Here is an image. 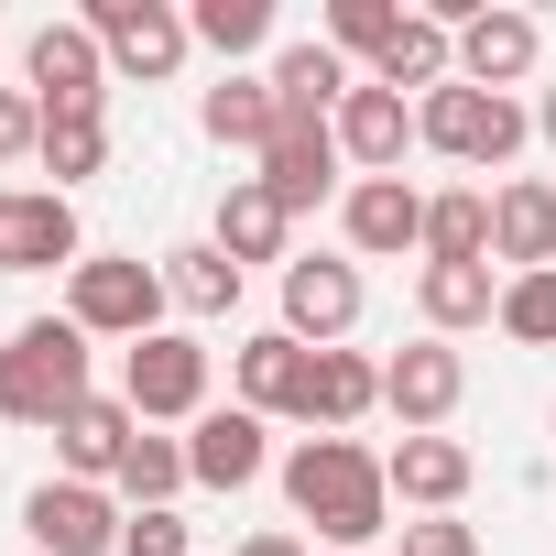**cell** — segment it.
<instances>
[{"label": "cell", "mask_w": 556, "mask_h": 556, "mask_svg": "<svg viewBox=\"0 0 556 556\" xmlns=\"http://www.w3.org/2000/svg\"><path fill=\"white\" fill-rule=\"evenodd\" d=\"M285 502H295L339 556H361L371 534H393V480H382V458H371L361 437H306V447L285 458Z\"/></svg>", "instance_id": "1"}, {"label": "cell", "mask_w": 556, "mask_h": 556, "mask_svg": "<svg viewBox=\"0 0 556 556\" xmlns=\"http://www.w3.org/2000/svg\"><path fill=\"white\" fill-rule=\"evenodd\" d=\"M88 404V328L77 317H23L0 339V415L12 426H66Z\"/></svg>", "instance_id": "2"}, {"label": "cell", "mask_w": 556, "mask_h": 556, "mask_svg": "<svg viewBox=\"0 0 556 556\" xmlns=\"http://www.w3.org/2000/svg\"><path fill=\"white\" fill-rule=\"evenodd\" d=\"M164 295H175V285H164L153 262H131V251H88V262L66 273V317H77L88 339H131V350L164 339Z\"/></svg>", "instance_id": "3"}, {"label": "cell", "mask_w": 556, "mask_h": 556, "mask_svg": "<svg viewBox=\"0 0 556 556\" xmlns=\"http://www.w3.org/2000/svg\"><path fill=\"white\" fill-rule=\"evenodd\" d=\"M415 131H426V142H437L447 164H513L534 121H523L513 99H491V88H469V77H447L437 99H415Z\"/></svg>", "instance_id": "4"}, {"label": "cell", "mask_w": 556, "mask_h": 556, "mask_svg": "<svg viewBox=\"0 0 556 556\" xmlns=\"http://www.w3.org/2000/svg\"><path fill=\"white\" fill-rule=\"evenodd\" d=\"M121 404H131L142 426H175V415L197 426V415H207V350H197V339H175V328H164V339H142V350L121 361Z\"/></svg>", "instance_id": "5"}, {"label": "cell", "mask_w": 556, "mask_h": 556, "mask_svg": "<svg viewBox=\"0 0 556 556\" xmlns=\"http://www.w3.org/2000/svg\"><path fill=\"white\" fill-rule=\"evenodd\" d=\"M88 34H99V55H110L121 77H175L186 45H197L175 0H88Z\"/></svg>", "instance_id": "6"}, {"label": "cell", "mask_w": 556, "mask_h": 556, "mask_svg": "<svg viewBox=\"0 0 556 556\" xmlns=\"http://www.w3.org/2000/svg\"><path fill=\"white\" fill-rule=\"evenodd\" d=\"M77 262L88 240L55 186H0V273H77Z\"/></svg>", "instance_id": "7"}, {"label": "cell", "mask_w": 556, "mask_h": 556, "mask_svg": "<svg viewBox=\"0 0 556 556\" xmlns=\"http://www.w3.org/2000/svg\"><path fill=\"white\" fill-rule=\"evenodd\" d=\"M121 502L99 491V480H45L34 502H23V534L45 545V556H121Z\"/></svg>", "instance_id": "8"}, {"label": "cell", "mask_w": 556, "mask_h": 556, "mask_svg": "<svg viewBox=\"0 0 556 556\" xmlns=\"http://www.w3.org/2000/svg\"><path fill=\"white\" fill-rule=\"evenodd\" d=\"M458 393H469V361H458L447 339H415V350L382 361V404L404 415V437H437V426L458 415Z\"/></svg>", "instance_id": "9"}, {"label": "cell", "mask_w": 556, "mask_h": 556, "mask_svg": "<svg viewBox=\"0 0 556 556\" xmlns=\"http://www.w3.org/2000/svg\"><path fill=\"white\" fill-rule=\"evenodd\" d=\"M99 77H110V55H99L88 23H45V34L23 45V88H34L45 110H99V99H110Z\"/></svg>", "instance_id": "10"}, {"label": "cell", "mask_w": 556, "mask_h": 556, "mask_svg": "<svg viewBox=\"0 0 556 556\" xmlns=\"http://www.w3.org/2000/svg\"><path fill=\"white\" fill-rule=\"evenodd\" d=\"M229 382H240V404L273 426V415H295L306 426V382H317V350L306 339H285V328H262V339H240L229 350Z\"/></svg>", "instance_id": "11"}, {"label": "cell", "mask_w": 556, "mask_h": 556, "mask_svg": "<svg viewBox=\"0 0 556 556\" xmlns=\"http://www.w3.org/2000/svg\"><path fill=\"white\" fill-rule=\"evenodd\" d=\"M534 55H545V23H534V12H513V0H491V12L458 34V77H469V88H491V99H513V88L534 77Z\"/></svg>", "instance_id": "12"}, {"label": "cell", "mask_w": 556, "mask_h": 556, "mask_svg": "<svg viewBox=\"0 0 556 556\" xmlns=\"http://www.w3.org/2000/svg\"><path fill=\"white\" fill-rule=\"evenodd\" d=\"M339 121H285V131H273V153H262V186H273V207H285V218H306L328 186H339Z\"/></svg>", "instance_id": "13"}, {"label": "cell", "mask_w": 556, "mask_h": 556, "mask_svg": "<svg viewBox=\"0 0 556 556\" xmlns=\"http://www.w3.org/2000/svg\"><path fill=\"white\" fill-rule=\"evenodd\" d=\"M350 328H361V273L350 262H285V339L339 350Z\"/></svg>", "instance_id": "14"}, {"label": "cell", "mask_w": 556, "mask_h": 556, "mask_svg": "<svg viewBox=\"0 0 556 556\" xmlns=\"http://www.w3.org/2000/svg\"><path fill=\"white\" fill-rule=\"evenodd\" d=\"M404 142H426V131H415V99H393V88L361 77V88L339 99V153H350L361 175H404Z\"/></svg>", "instance_id": "15"}, {"label": "cell", "mask_w": 556, "mask_h": 556, "mask_svg": "<svg viewBox=\"0 0 556 556\" xmlns=\"http://www.w3.org/2000/svg\"><path fill=\"white\" fill-rule=\"evenodd\" d=\"M339 218H350V251H371V262L426 251V197H415L404 175H361V186L339 197Z\"/></svg>", "instance_id": "16"}, {"label": "cell", "mask_w": 556, "mask_h": 556, "mask_svg": "<svg viewBox=\"0 0 556 556\" xmlns=\"http://www.w3.org/2000/svg\"><path fill=\"white\" fill-rule=\"evenodd\" d=\"M262 415L251 404H207L197 415V437H186V480H207V491H251L262 480Z\"/></svg>", "instance_id": "17"}, {"label": "cell", "mask_w": 556, "mask_h": 556, "mask_svg": "<svg viewBox=\"0 0 556 556\" xmlns=\"http://www.w3.org/2000/svg\"><path fill=\"white\" fill-rule=\"evenodd\" d=\"M491 262H513V273H556V186H534V175L491 186Z\"/></svg>", "instance_id": "18"}, {"label": "cell", "mask_w": 556, "mask_h": 556, "mask_svg": "<svg viewBox=\"0 0 556 556\" xmlns=\"http://www.w3.org/2000/svg\"><path fill=\"white\" fill-rule=\"evenodd\" d=\"M131 437H142V415H131L121 393H88V404L55 426V458H66V480H99V491H110V469H121Z\"/></svg>", "instance_id": "19"}, {"label": "cell", "mask_w": 556, "mask_h": 556, "mask_svg": "<svg viewBox=\"0 0 556 556\" xmlns=\"http://www.w3.org/2000/svg\"><path fill=\"white\" fill-rule=\"evenodd\" d=\"M426 339H458V328H502V285H491V262H426Z\"/></svg>", "instance_id": "20"}, {"label": "cell", "mask_w": 556, "mask_h": 556, "mask_svg": "<svg viewBox=\"0 0 556 556\" xmlns=\"http://www.w3.org/2000/svg\"><path fill=\"white\" fill-rule=\"evenodd\" d=\"M447 77H458V34H447L437 12H404V34L371 55V88H393V99H404V88H426V99H437Z\"/></svg>", "instance_id": "21"}, {"label": "cell", "mask_w": 556, "mask_h": 556, "mask_svg": "<svg viewBox=\"0 0 556 556\" xmlns=\"http://www.w3.org/2000/svg\"><path fill=\"white\" fill-rule=\"evenodd\" d=\"M382 480H393V502H415V513H458L469 447H458V437H404V447L382 458Z\"/></svg>", "instance_id": "22"}, {"label": "cell", "mask_w": 556, "mask_h": 556, "mask_svg": "<svg viewBox=\"0 0 556 556\" xmlns=\"http://www.w3.org/2000/svg\"><path fill=\"white\" fill-rule=\"evenodd\" d=\"M285 229H295V218L273 207V186H262V175H229V197H218V229H207V240L251 273V262H285Z\"/></svg>", "instance_id": "23"}, {"label": "cell", "mask_w": 556, "mask_h": 556, "mask_svg": "<svg viewBox=\"0 0 556 556\" xmlns=\"http://www.w3.org/2000/svg\"><path fill=\"white\" fill-rule=\"evenodd\" d=\"M350 88L361 77H350L339 45H285V55H273V99H285V121H339Z\"/></svg>", "instance_id": "24"}, {"label": "cell", "mask_w": 556, "mask_h": 556, "mask_svg": "<svg viewBox=\"0 0 556 556\" xmlns=\"http://www.w3.org/2000/svg\"><path fill=\"white\" fill-rule=\"evenodd\" d=\"M197 121H207V142H229V153H273L285 99H273V77H218V88L197 99Z\"/></svg>", "instance_id": "25"}, {"label": "cell", "mask_w": 556, "mask_h": 556, "mask_svg": "<svg viewBox=\"0 0 556 556\" xmlns=\"http://www.w3.org/2000/svg\"><path fill=\"white\" fill-rule=\"evenodd\" d=\"M371 404H382V371H371L361 350H317V382H306V426H317V437H350Z\"/></svg>", "instance_id": "26"}, {"label": "cell", "mask_w": 556, "mask_h": 556, "mask_svg": "<svg viewBox=\"0 0 556 556\" xmlns=\"http://www.w3.org/2000/svg\"><path fill=\"white\" fill-rule=\"evenodd\" d=\"M110 491H121V502H131V513H164V502H175V491H186V447H175V437H153V426H142V437H131V447H121V469H110Z\"/></svg>", "instance_id": "27"}, {"label": "cell", "mask_w": 556, "mask_h": 556, "mask_svg": "<svg viewBox=\"0 0 556 556\" xmlns=\"http://www.w3.org/2000/svg\"><path fill=\"white\" fill-rule=\"evenodd\" d=\"M186 34H197L218 66H240V55H262V45H273V0H197Z\"/></svg>", "instance_id": "28"}, {"label": "cell", "mask_w": 556, "mask_h": 556, "mask_svg": "<svg viewBox=\"0 0 556 556\" xmlns=\"http://www.w3.org/2000/svg\"><path fill=\"white\" fill-rule=\"evenodd\" d=\"M175 273H164V285H175V306H197V317H229L240 306V262L218 251V240H186V251H164Z\"/></svg>", "instance_id": "29"}, {"label": "cell", "mask_w": 556, "mask_h": 556, "mask_svg": "<svg viewBox=\"0 0 556 556\" xmlns=\"http://www.w3.org/2000/svg\"><path fill=\"white\" fill-rule=\"evenodd\" d=\"M99 164H110V121L99 110H45V175H55V197L77 175H99Z\"/></svg>", "instance_id": "30"}, {"label": "cell", "mask_w": 556, "mask_h": 556, "mask_svg": "<svg viewBox=\"0 0 556 556\" xmlns=\"http://www.w3.org/2000/svg\"><path fill=\"white\" fill-rule=\"evenodd\" d=\"M426 262H491V197H426Z\"/></svg>", "instance_id": "31"}, {"label": "cell", "mask_w": 556, "mask_h": 556, "mask_svg": "<svg viewBox=\"0 0 556 556\" xmlns=\"http://www.w3.org/2000/svg\"><path fill=\"white\" fill-rule=\"evenodd\" d=\"M502 339L556 350V273H513V285H502Z\"/></svg>", "instance_id": "32"}, {"label": "cell", "mask_w": 556, "mask_h": 556, "mask_svg": "<svg viewBox=\"0 0 556 556\" xmlns=\"http://www.w3.org/2000/svg\"><path fill=\"white\" fill-rule=\"evenodd\" d=\"M404 34V0H328V45L339 55H382Z\"/></svg>", "instance_id": "33"}, {"label": "cell", "mask_w": 556, "mask_h": 556, "mask_svg": "<svg viewBox=\"0 0 556 556\" xmlns=\"http://www.w3.org/2000/svg\"><path fill=\"white\" fill-rule=\"evenodd\" d=\"M121 556H197V523L164 502V513H131L121 523Z\"/></svg>", "instance_id": "34"}, {"label": "cell", "mask_w": 556, "mask_h": 556, "mask_svg": "<svg viewBox=\"0 0 556 556\" xmlns=\"http://www.w3.org/2000/svg\"><path fill=\"white\" fill-rule=\"evenodd\" d=\"M23 153H45V99L0 88V164H23Z\"/></svg>", "instance_id": "35"}, {"label": "cell", "mask_w": 556, "mask_h": 556, "mask_svg": "<svg viewBox=\"0 0 556 556\" xmlns=\"http://www.w3.org/2000/svg\"><path fill=\"white\" fill-rule=\"evenodd\" d=\"M404 556H480V534L458 513H426V523H404Z\"/></svg>", "instance_id": "36"}, {"label": "cell", "mask_w": 556, "mask_h": 556, "mask_svg": "<svg viewBox=\"0 0 556 556\" xmlns=\"http://www.w3.org/2000/svg\"><path fill=\"white\" fill-rule=\"evenodd\" d=\"M240 556H306V545H295V534H251Z\"/></svg>", "instance_id": "37"}, {"label": "cell", "mask_w": 556, "mask_h": 556, "mask_svg": "<svg viewBox=\"0 0 556 556\" xmlns=\"http://www.w3.org/2000/svg\"><path fill=\"white\" fill-rule=\"evenodd\" d=\"M534 131H545V142H556V88H545V99H534Z\"/></svg>", "instance_id": "38"}, {"label": "cell", "mask_w": 556, "mask_h": 556, "mask_svg": "<svg viewBox=\"0 0 556 556\" xmlns=\"http://www.w3.org/2000/svg\"><path fill=\"white\" fill-rule=\"evenodd\" d=\"M0 34H12V23H0Z\"/></svg>", "instance_id": "39"}]
</instances>
